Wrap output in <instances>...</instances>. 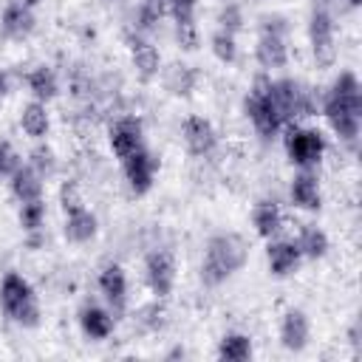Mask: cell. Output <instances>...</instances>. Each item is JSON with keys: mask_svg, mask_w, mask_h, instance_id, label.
<instances>
[{"mask_svg": "<svg viewBox=\"0 0 362 362\" xmlns=\"http://www.w3.org/2000/svg\"><path fill=\"white\" fill-rule=\"evenodd\" d=\"M209 48H212L215 59L223 62V65H229V62L238 59V40H235V34H229V31H223V28H218V31L209 37Z\"/></svg>", "mask_w": 362, "mask_h": 362, "instance_id": "28", "label": "cell"}, {"mask_svg": "<svg viewBox=\"0 0 362 362\" xmlns=\"http://www.w3.org/2000/svg\"><path fill=\"white\" fill-rule=\"evenodd\" d=\"M297 249L303 257L308 260H320L328 255V235L320 229V226H311V223H303L300 232H297Z\"/></svg>", "mask_w": 362, "mask_h": 362, "instance_id": "24", "label": "cell"}, {"mask_svg": "<svg viewBox=\"0 0 362 362\" xmlns=\"http://www.w3.org/2000/svg\"><path fill=\"white\" fill-rule=\"evenodd\" d=\"M144 277L156 300H164L175 288V257L167 249H153L144 257Z\"/></svg>", "mask_w": 362, "mask_h": 362, "instance_id": "8", "label": "cell"}, {"mask_svg": "<svg viewBox=\"0 0 362 362\" xmlns=\"http://www.w3.org/2000/svg\"><path fill=\"white\" fill-rule=\"evenodd\" d=\"M28 164L45 178V175H51L54 173V167H57V158H54V150L48 147V144H37L34 150H31V158H28Z\"/></svg>", "mask_w": 362, "mask_h": 362, "instance_id": "32", "label": "cell"}, {"mask_svg": "<svg viewBox=\"0 0 362 362\" xmlns=\"http://www.w3.org/2000/svg\"><path fill=\"white\" fill-rule=\"evenodd\" d=\"M252 356V339L240 331H232V334H223L221 342H218V359H226V362H243Z\"/></svg>", "mask_w": 362, "mask_h": 362, "instance_id": "26", "label": "cell"}, {"mask_svg": "<svg viewBox=\"0 0 362 362\" xmlns=\"http://www.w3.org/2000/svg\"><path fill=\"white\" fill-rule=\"evenodd\" d=\"M105 3H113V0H105Z\"/></svg>", "mask_w": 362, "mask_h": 362, "instance_id": "40", "label": "cell"}, {"mask_svg": "<svg viewBox=\"0 0 362 362\" xmlns=\"http://www.w3.org/2000/svg\"><path fill=\"white\" fill-rule=\"evenodd\" d=\"M99 291L105 294V300L110 303V308L116 314L124 311V303H127V274L119 263H107L102 266L99 272Z\"/></svg>", "mask_w": 362, "mask_h": 362, "instance_id": "15", "label": "cell"}, {"mask_svg": "<svg viewBox=\"0 0 362 362\" xmlns=\"http://www.w3.org/2000/svg\"><path fill=\"white\" fill-rule=\"evenodd\" d=\"M283 147H286V156L294 167L300 170H314L322 156H325V139L320 130L314 127H303L297 122L286 124V136H283Z\"/></svg>", "mask_w": 362, "mask_h": 362, "instance_id": "5", "label": "cell"}, {"mask_svg": "<svg viewBox=\"0 0 362 362\" xmlns=\"http://www.w3.org/2000/svg\"><path fill=\"white\" fill-rule=\"evenodd\" d=\"M218 28L229 31V34H238L243 28V11L238 3H223L221 11H218Z\"/></svg>", "mask_w": 362, "mask_h": 362, "instance_id": "30", "label": "cell"}, {"mask_svg": "<svg viewBox=\"0 0 362 362\" xmlns=\"http://www.w3.org/2000/svg\"><path fill=\"white\" fill-rule=\"evenodd\" d=\"M320 110L328 119L337 139L354 150L359 141V124H362V85L354 71H342L331 82L328 93L320 102Z\"/></svg>", "mask_w": 362, "mask_h": 362, "instance_id": "1", "label": "cell"}, {"mask_svg": "<svg viewBox=\"0 0 362 362\" xmlns=\"http://www.w3.org/2000/svg\"><path fill=\"white\" fill-rule=\"evenodd\" d=\"M280 223H283V215H280V206L274 201H266L263 198V201H257L252 206V226H255V232L260 238L272 240L280 232Z\"/></svg>", "mask_w": 362, "mask_h": 362, "instance_id": "22", "label": "cell"}, {"mask_svg": "<svg viewBox=\"0 0 362 362\" xmlns=\"http://www.w3.org/2000/svg\"><path fill=\"white\" fill-rule=\"evenodd\" d=\"M59 204H62V212H65V215H68V212H76V209L85 206L76 181H65V184L59 187Z\"/></svg>", "mask_w": 362, "mask_h": 362, "instance_id": "34", "label": "cell"}, {"mask_svg": "<svg viewBox=\"0 0 362 362\" xmlns=\"http://www.w3.org/2000/svg\"><path fill=\"white\" fill-rule=\"evenodd\" d=\"M288 198H291V204H294L297 209H305V212H317V209L322 206L320 184H317V178H314L308 170H303V173H297V175L291 178Z\"/></svg>", "mask_w": 362, "mask_h": 362, "instance_id": "16", "label": "cell"}, {"mask_svg": "<svg viewBox=\"0 0 362 362\" xmlns=\"http://www.w3.org/2000/svg\"><path fill=\"white\" fill-rule=\"evenodd\" d=\"M308 42L314 62L320 68H331L337 59V34H334V14L325 3H314L308 17Z\"/></svg>", "mask_w": 362, "mask_h": 362, "instance_id": "7", "label": "cell"}, {"mask_svg": "<svg viewBox=\"0 0 362 362\" xmlns=\"http://www.w3.org/2000/svg\"><path fill=\"white\" fill-rule=\"evenodd\" d=\"M164 317H167V311H164V308H161V303L156 300V303H150V305H144V308H141L139 322H141L147 331H158V328L164 325Z\"/></svg>", "mask_w": 362, "mask_h": 362, "instance_id": "35", "label": "cell"}, {"mask_svg": "<svg viewBox=\"0 0 362 362\" xmlns=\"http://www.w3.org/2000/svg\"><path fill=\"white\" fill-rule=\"evenodd\" d=\"M25 85H28V90H31V96H34L37 102H51V99L59 93L57 74H54V68H48V65L31 68L28 76H25Z\"/></svg>", "mask_w": 362, "mask_h": 362, "instance_id": "23", "label": "cell"}, {"mask_svg": "<svg viewBox=\"0 0 362 362\" xmlns=\"http://www.w3.org/2000/svg\"><path fill=\"white\" fill-rule=\"evenodd\" d=\"M14 3H23V6H28V8H34L40 0H14Z\"/></svg>", "mask_w": 362, "mask_h": 362, "instance_id": "38", "label": "cell"}, {"mask_svg": "<svg viewBox=\"0 0 362 362\" xmlns=\"http://www.w3.org/2000/svg\"><path fill=\"white\" fill-rule=\"evenodd\" d=\"M348 3V8H359L362 6V0H345Z\"/></svg>", "mask_w": 362, "mask_h": 362, "instance_id": "39", "label": "cell"}, {"mask_svg": "<svg viewBox=\"0 0 362 362\" xmlns=\"http://www.w3.org/2000/svg\"><path fill=\"white\" fill-rule=\"evenodd\" d=\"M127 42H130V59H133V68H136L139 79L141 82L156 79L158 71H161V54H158V48L150 40H144L141 34H133Z\"/></svg>", "mask_w": 362, "mask_h": 362, "instance_id": "13", "label": "cell"}, {"mask_svg": "<svg viewBox=\"0 0 362 362\" xmlns=\"http://www.w3.org/2000/svg\"><path fill=\"white\" fill-rule=\"evenodd\" d=\"M107 141H110V150L116 153V158H124L133 150L144 147V124H141V119L139 116H119L107 130Z\"/></svg>", "mask_w": 362, "mask_h": 362, "instance_id": "10", "label": "cell"}, {"mask_svg": "<svg viewBox=\"0 0 362 362\" xmlns=\"http://www.w3.org/2000/svg\"><path fill=\"white\" fill-rule=\"evenodd\" d=\"M20 127L25 136L31 139H42L51 127V119H48V110H45V102H37L31 99L23 110H20Z\"/></svg>", "mask_w": 362, "mask_h": 362, "instance_id": "25", "label": "cell"}, {"mask_svg": "<svg viewBox=\"0 0 362 362\" xmlns=\"http://www.w3.org/2000/svg\"><path fill=\"white\" fill-rule=\"evenodd\" d=\"M249 260V243L238 232H218L206 240L204 260H201V280L204 286H221L235 272H240Z\"/></svg>", "mask_w": 362, "mask_h": 362, "instance_id": "2", "label": "cell"}, {"mask_svg": "<svg viewBox=\"0 0 362 362\" xmlns=\"http://www.w3.org/2000/svg\"><path fill=\"white\" fill-rule=\"evenodd\" d=\"M164 14H167V0H141L139 14H136V31H141V34L156 31V25L161 23Z\"/></svg>", "mask_w": 362, "mask_h": 362, "instance_id": "27", "label": "cell"}, {"mask_svg": "<svg viewBox=\"0 0 362 362\" xmlns=\"http://www.w3.org/2000/svg\"><path fill=\"white\" fill-rule=\"evenodd\" d=\"M122 170H124L130 192L144 195L153 187V178H156V170H158V158L147 147H139V150H133L130 156L122 158Z\"/></svg>", "mask_w": 362, "mask_h": 362, "instance_id": "9", "label": "cell"}, {"mask_svg": "<svg viewBox=\"0 0 362 362\" xmlns=\"http://www.w3.org/2000/svg\"><path fill=\"white\" fill-rule=\"evenodd\" d=\"M96 229H99L96 215H93L90 209H85V206L65 215L62 232H65V238H68L71 243H88L90 238H96Z\"/></svg>", "mask_w": 362, "mask_h": 362, "instance_id": "21", "label": "cell"}, {"mask_svg": "<svg viewBox=\"0 0 362 362\" xmlns=\"http://www.w3.org/2000/svg\"><path fill=\"white\" fill-rule=\"evenodd\" d=\"M181 139H184L187 153L195 156V158L209 156L218 144V133H215L212 122L204 119V116H187L184 124H181Z\"/></svg>", "mask_w": 362, "mask_h": 362, "instance_id": "11", "label": "cell"}, {"mask_svg": "<svg viewBox=\"0 0 362 362\" xmlns=\"http://www.w3.org/2000/svg\"><path fill=\"white\" fill-rule=\"evenodd\" d=\"M286 20L283 17H263L260 23V37L255 42V59L260 68L274 71V68H286L288 62V45H286Z\"/></svg>", "mask_w": 362, "mask_h": 362, "instance_id": "6", "label": "cell"}, {"mask_svg": "<svg viewBox=\"0 0 362 362\" xmlns=\"http://www.w3.org/2000/svg\"><path fill=\"white\" fill-rule=\"evenodd\" d=\"M20 226L25 229V232H40L42 229V223H45V201L42 198H37V201H25V204H20Z\"/></svg>", "mask_w": 362, "mask_h": 362, "instance_id": "29", "label": "cell"}, {"mask_svg": "<svg viewBox=\"0 0 362 362\" xmlns=\"http://www.w3.org/2000/svg\"><path fill=\"white\" fill-rule=\"evenodd\" d=\"M269 88H272V76L257 74L255 82H252V88H249V93H246V99H243L246 119L252 122V127L257 130V136L263 141L274 139L283 130V119H280V113H277V107L272 102Z\"/></svg>", "mask_w": 362, "mask_h": 362, "instance_id": "4", "label": "cell"}, {"mask_svg": "<svg viewBox=\"0 0 362 362\" xmlns=\"http://www.w3.org/2000/svg\"><path fill=\"white\" fill-rule=\"evenodd\" d=\"M20 167H23V158H20V153L14 150V144L6 141V139H0V175H3V178H11Z\"/></svg>", "mask_w": 362, "mask_h": 362, "instance_id": "33", "label": "cell"}, {"mask_svg": "<svg viewBox=\"0 0 362 362\" xmlns=\"http://www.w3.org/2000/svg\"><path fill=\"white\" fill-rule=\"evenodd\" d=\"M161 82H164V90L173 93V96H189L195 82H198V71L192 65H184V62H173L170 68L161 71Z\"/></svg>", "mask_w": 362, "mask_h": 362, "instance_id": "19", "label": "cell"}, {"mask_svg": "<svg viewBox=\"0 0 362 362\" xmlns=\"http://www.w3.org/2000/svg\"><path fill=\"white\" fill-rule=\"evenodd\" d=\"M0 308L11 322H17L23 328H37L40 325L37 294H34L31 283L17 272H6L3 280H0Z\"/></svg>", "mask_w": 362, "mask_h": 362, "instance_id": "3", "label": "cell"}, {"mask_svg": "<svg viewBox=\"0 0 362 362\" xmlns=\"http://www.w3.org/2000/svg\"><path fill=\"white\" fill-rule=\"evenodd\" d=\"M8 184H11V195H14L20 204L42 198V175H40L31 164H23V167L11 175Z\"/></svg>", "mask_w": 362, "mask_h": 362, "instance_id": "20", "label": "cell"}, {"mask_svg": "<svg viewBox=\"0 0 362 362\" xmlns=\"http://www.w3.org/2000/svg\"><path fill=\"white\" fill-rule=\"evenodd\" d=\"M348 339H351V345H354V348L359 345V325H356V322L351 325V331H348Z\"/></svg>", "mask_w": 362, "mask_h": 362, "instance_id": "37", "label": "cell"}, {"mask_svg": "<svg viewBox=\"0 0 362 362\" xmlns=\"http://www.w3.org/2000/svg\"><path fill=\"white\" fill-rule=\"evenodd\" d=\"M175 40H178L181 51H198V45H201V31H198L195 20L175 23Z\"/></svg>", "mask_w": 362, "mask_h": 362, "instance_id": "31", "label": "cell"}, {"mask_svg": "<svg viewBox=\"0 0 362 362\" xmlns=\"http://www.w3.org/2000/svg\"><path fill=\"white\" fill-rule=\"evenodd\" d=\"M34 11L28 8V6H23V3H8L6 8H3V14H0V28H3V34L6 37H11V40H23V37H28L31 31H34Z\"/></svg>", "mask_w": 362, "mask_h": 362, "instance_id": "17", "label": "cell"}, {"mask_svg": "<svg viewBox=\"0 0 362 362\" xmlns=\"http://www.w3.org/2000/svg\"><path fill=\"white\" fill-rule=\"evenodd\" d=\"M303 255L297 249L294 240H269L266 246V263H269V272L274 277H288L297 272Z\"/></svg>", "mask_w": 362, "mask_h": 362, "instance_id": "14", "label": "cell"}, {"mask_svg": "<svg viewBox=\"0 0 362 362\" xmlns=\"http://www.w3.org/2000/svg\"><path fill=\"white\" fill-rule=\"evenodd\" d=\"M6 93H8V74L0 68V99H3Z\"/></svg>", "mask_w": 362, "mask_h": 362, "instance_id": "36", "label": "cell"}, {"mask_svg": "<svg viewBox=\"0 0 362 362\" xmlns=\"http://www.w3.org/2000/svg\"><path fill=\"white\" fill-rule=\"evenodd\" d=\"M311 337V320L303 308H288L280 320V345L291 354H300L308 345Z\"/></svg>", "mask_w": 362, "mask_h": 362, "instance_id": "12", "label": "cell"}, {"mask_svg": "<svg viewBox=\"0 0 362 362\" xmlns=\"http://www.w3.org/2000/svg\"><path fill=\"white\" fill-rule=\"evenodd\" d=\"M79 328L88 339H107L116 328V320L110 311H105L99 305H82L79 308Z\"/></svg>", "mask_w": 362, "mask_h": 362, "instance_id": "18", "label": "cell"}]
</instances>
